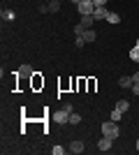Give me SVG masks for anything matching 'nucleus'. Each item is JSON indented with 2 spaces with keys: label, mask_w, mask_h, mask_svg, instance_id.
I'll return each mask as SVG.
<instances>
[{
  "label": "nucleus",
  "mask_w": 139,
  "mask_h": 155,
  "mask_svg": "<svg viewBox=\"0 0 139 155\" xmlns=\"http://www.w3.org/2000/svg\"><path fill=\"white\" fill-rule=\"evenodd\" d=\"M137 150H139V139H137Z\"/></svg>",
  "instance_id": "23"
},
{
  "label": "nucleus",
  "mask_w": 139,
  "mask_h": 155,
  "mask_svg": "<svg viewBox=\"0 0 139 155\" xmlns=\"http://www.w3.org/2000/svg\"><path fill=\"white\" fill-rule=\"evenodd\" d=\"M84 44H86V39H84V35H77V46H79V49H81V46H84Z\"/></svg>",
  "instance_id": "18"
},
{
  "label": "nucleus",
  "mask_w": 139,
  "mask_h": 155,
  "mask_svg": "<svg viewBox=\"0 0 139 155\" xmlns=\"http://www.w3.org/2000/svg\"><path fill=\"white\" fill-rule=\"evenodd\" d=\"M19 74H23V77H33L35 72H33V67H30V65H21V70H19Z\"/></svg>",
  "instance_id": "10"
},
{
  "label": "nucleus",
  "mask_w": 139,
  "mask_h": 155,
  "mask_svg": "<svg viewBox=\"0 0 139 155\" xmlns=\"http://www.w3.org/2000/svg\"><path fill=\"white\" fill-rule=\"evenodd\" d=\"M70 150H72L74 155L84 153V141H72V143H70Z\"/></svg>",
  "instance_id": "6"
},
{
  "label": "nucleus",
  "mask_w": 139,
  "mask_h": 155,
  "mask_svg": "<svg viewBox=\"0 0 139 155\" xmlns=\"http://www.w3.org/2000/svg\"><path fill=\"white\" fill-rule=\"evenodd\" d=\"M137 46H139V39H137Z\"/></svg>",
  "instance_id": "24"
},
{
  "label": "nucleus",
  "mask_w": 139,
  "mask_h": 155,
  "mask_svg": "<svg viewBox=\"0 0 139 155\" xmlns=\"http://www.w3.org/2000/svg\"><path fill=\"white\" fill-rule=\"evenodd\" d=\"M111 143H114V139L102 137V139H100V143H98V148H100V150H111Z\"/></svg>",
  "instance_id": "5"
},
{
  "label": "nucleus",
  "mask_w": 139,
  "mask_h": 155,
  "mask_svg": "<svg viewBox=\"0 0 139 155\" xmlns=\"http://www.w3.org/2000/svg\"><path fill=\"white\" fill-rule=\"evenodd\" d=\"M51 153H53V155H63V153H65V148H60V146H53Z\"/></svg>",
  "instance_id": "17"
},
{
  "label": "nucleus",
  "mask_w": 139,
  "mask_h": 155,
  "mask_svg": "<svg viewBox=\"0 0 139 155\" xmlns=\"http://www.w3.org/2000/svg\"><path fill=\"white\" fill-rule=\"evenodd\" d=\"M132 93H134V95H139V84H132Z\"/></svg>",
  "instance_id": "21"
},
{
  "label": "nucleus",
  "mask_w": 139,
  "mask_h": 155,
  "mask_svg": "<svg viewBox=\"0 0 139 155\" xmlns=\"http://www.w3.org/2000/svg\"><path fill=\"white\" fill-rule=\"evenodd\" d=\"M107 14H109V9H107V5H104V7H95L91 16H93L95 21H98V19H107Z\"/></svg>",
  "instance_id": "4"
},
{
  "label": "nucleus",
  "mask_w": 139,
  "mask_h": 155,
  "mask_svg": "<svg viewBox=\"0 0 139 155\" xmlns=\"http://www.w3.org/2000/svg\"><path fill=\"white\" fill-rule=\"evenodd\" d=\"M132 84H134L132 77H121L118 79V86H121V88H132Z\"/></svg>",
  "instance_id": "8"
},
{
  "label": "nucleus",
  "mask_w": 139,
  "mask_h": 155,
  "mask_svg": "<svg viewBox=\"0 0 139 155\" xmlns=\"http://www.w3.org/2000/svg\"><path fill=\"white\" fill-rule=\"evenodd\" d=\"M130 58H132V60H137V63H139V46H137V44H134V49L130 51Z\"/></svg>",
  "instance_id": "15"
},
{
  "label": "nucleus",
  "mask_w": 139,
  "mask_h": 155,
  "mask_svg": "<svg viewBox=\"0 0 139 155\" xmlns=\"http://www.w3.org/2000/svg\"><path fill=\"white\" fill-rule=\"evenodd\" d=\"M107 21H109V23H118L121 16H118L116 12H109V14H107Z\"/></svg>",
  "instance_id": "12"
},
{
  "label": "nucleus",
  "mask_w": 139,
  "mask_h": 155,
  "mask_svg": "<svg viewBox=\"0 0 139 155\" xmlns=\"http://www.w3.org/2000/svg\"><path fill=\"white\" fill-rule=\"evenodd\" d=\"M51 120H53V123H60V125L67 123V120H70V111H65V109H63V111H56V114L51 116Z\"/></svg>",
  "instance_id": "3"
},
{
  "label": "nucleus",
  "mask_w": 139,
  "mask_h": 155,
  "mask_svg": "<svg viewBox=\"0 0 139 155\" xmlns=\"http://www.w3.org/2000/svg\"><path fill=\"white\" fill-rule=\"evenodd\" d=\"M58 9H60L58 0H49V12H58Z\"/></svg>",
  "instance_id": "14"
},
{
  "label": "nucleus",
  "mask_w": 139,
  "mask_h": 155,
  "mask_svg": "<svg viewBox=\"0 0 139 155\" xmlns=\"http://www.w3.org/2000/svg\"><path fill=\"white\" fill-rule=\"evenodd\" d=\"M132 81H134V84H139V72H134V74H132Z\"/></svg>",
  "instance_id": "22"
},
{
  "label": "nucleus",
  "mask_w": 139,
  "mask_h": 155,
  "mask_svg": "<svg viewBox=\"0 0 139 155\" xmlns=\"http://www.w3.org/2000/svg\"><path fill=\"white\" fill-rule=\"evenodd\" d=\"M77 7H79V14H81V16H91V14H93V9H95L93 0H81V2H79Z\"/></svg>",
  "instance_id": "2"
},
{
  "label": "nucleus",
  "mask_w": 139,
  "mask_h": 155,
  "mask_svg": "<svg viewBox=\"0 0 139 155\" xmlns=\"http://www.w3.org/2000/svg\"><path fill=\"white\" fill-rule=\"evenodd\" d=\"M121 130L118 125H116V120H107V123H102V137H109V139H118Z\"/></svg>",
  "instance_id": "1"
},
{
  "label": "nucleus",
  "mask_w": 139,
  "mask_h": 155,
  "mask_svg": "<svg viewBox=\"0 0 139 155\" xmlns=\"http://www.w3.org/2000/svg\"><path fill=\"white\" fill-rule=\"evenodd\" d=\"M67 123H72V125H79V123H81V116L72 111V114H70V120H67Z\"/></svg>",
  "instance_id": "13"
},
{
  "label": "nucleus",
  "mask_w": 139,
  "mask_h": 155,
  "mask_svg": "<svg viewBox=\"0 0 139 155\" xmlns=\"http://www.w3.org/2000/svg\"><path fill=\"white\" fill-rule=\"evenodd\" d=\"M93 23H95V19H93V16H81V21H79V26L81 28H93Z\"/></svg>",
  "instance_id": "7"
},
{
  "label": "nucleus",
  "mask_w": 139,
  "mask_h": 155,
  "mask_svg": "<svg viewBox=\"0 0 139 155\" xmlns=\"http://www.w3.org/2000/svg\"><path fill=\"white\" fill-rule=\"evenodd\" d=\"M2 16H5V19H7V21H12V19H14V14H12V12H9V9H2Z\"/></svg>",
  "instance_id": "19"
},
{
  "label": "nucleus",
  "mask_w": 139,
  "mask_h": 155,
  "mask_svg": "<svg viewBox=\"0 0 139 155\" xmlns=\"http://www.w3.org/2000/svg\"><path fill=\"white\" fill-rule=\"evenodd\" d=\"M116 109L118 111H127L130 109V102H127V100H118V102H116Z\"/></svg>",
  "instance_id": "11"
},
{
  "label": "nucleus",
  "mask_w": 139,
  "mask_h": 155,
  "mask_svg": "<svg viewBox=\"0 0 139 155\" xmlns=\"http://www.w3.org/2000/svg\"><path fill=\"white\" fill-rule=\"evenodd\" d=\"M93 5H95V7H104L107 0H93Z\"/></svg>",
  "instance_id": "20"
},
{
  "label": "nucleus",
  "mask_w": 139,
  "mask_h": 155,
  "mask_svg": "<svg viewBox=\"0 0 139 155\" xmlns=\"http://www.w3.org/2000/svg\"><path fill=\"white\" fill-rule=\"evenodd\" d=\"M84 39H86V42H95V39H98V35H95V30H93V28H88V30H84Z\"/></svg>",
  "instance_id": "9"
},
{
  "label": "nucleus",
  "mask_w": 139,
  "mask_h": 155,
  "mask_svg": "<svg viewBox=\"0 0 139 155\" xmlns=\"http://www.w3.org/2000/svg\"><path fill=\"white\" fill-rule=\"evenodd\" d=\"M121 116H123V111H118V109H114V111H111V120H116V123H118Z\"/></svg>",
  "instance_id": "16"
}]
</instances>
